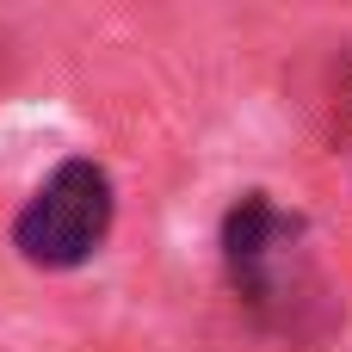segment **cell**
<instances>
[{"mask_svg":"<svg viewBox=\"0 0 352 352\" xmlns=\"http://www.w3.org/2000/svg\"><path fill=\"white\" fill-rule=\"evenodd\" d=\"M111 217H118L111 173L99 161H62L12 217V248H19V260H31L43 272H68L105 248Z\"/></svg>","mask_w":352,"mask_h":352,"instance_id":"cell-1","label":"cell"},{"mask_svg":"<svg viewBox=\"0 0 352 352\" xmlns=\"http://www.w3.org/2000/svg\"><path fill=\"white\" fill-rule=\"evenodd\" d=\"M303 217L278 210L266 192H248L229 204L223 217V266L229 285L241 291L248 309L291 322V303H303L309 291V248H303Z\"/></svg>","mask_w":352,"mask_h":352,"instance_id":"cell-2","label":"cell"}]
</instances>
